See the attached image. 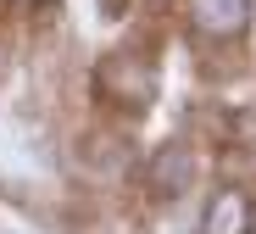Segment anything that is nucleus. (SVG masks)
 <instances>
[{
    "instance_id": "2",
    "label": "nucleus",
    "mask_w": 256,
    "mask_h": 234,
    "mask_svg": "<svg viewBox=\"0 0 256 234\" xmlns=\"http://www.w3.org/2000/svg\"><path fill=\"white\" fill-rule=\"evenodd\" d=\"M190 184H195V151L190 145H162L150 156V190L162 201H178Z\"/></svg>"
},
{
    "instance_id": "1",
    "label": "nucleus",
    "mask_w": 256,
    "mask_h": 234,
    "mask_svg": "<svg viewBox=\"0 0 256 234\" xmlns=\"http://www.w3.org/2000/svg\"><path fill=\"white\" fill-rule=\"evenodd\" d=\"M95 89H100L112 106H134V112H145V106L156 101V67H150L145 56L112 51V56H100V67H95Z\"/></svg>"
},
{
    "instance_id": "3",
    "label": "nucleus",
    "mask_w": 256,
    "mask_h": 234,
    "mask_svg": "<svg viewBox=\"0 0 256 234\" xmlns=\"http://www.w3.org/2000/svg\"><path fill=\"white\" fill-rule=\"evenodd\" d=\"M190 17H195V28L212 34V39H234V34L245 28L250 6H245V0H190Z\"/></svg>"
},
{
    "instance_id": "4",
    "label": "nucleus",
    "mask_w": 256,
    "mask_h": 234,
    "mask_svg": "<svg viewBox=\"0 0 256 234\" xmlns=\"http://www.w3.org/2000/svg\"><path fill=\"white\" fill-rule=\"evenodd\" d=\"M206 234H250V195L245 190H218L200 217Z\"/></svg>"
}]
</instances>
